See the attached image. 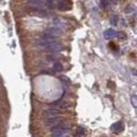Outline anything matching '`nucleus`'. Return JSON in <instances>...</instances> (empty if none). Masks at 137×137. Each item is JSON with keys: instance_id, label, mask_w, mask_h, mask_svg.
Listing matches in <instances>:
<instances>
[{"instance_id": "nucleus-4", "label": "nucleus", "mask_w": 137, "mask_h": 137, "mask_svg": "<svg viewBox=\"0 0 137 137\" xmlns=\"http://www.w3.org/2000/svg\"><path fill=\"white\" fill-rule=\"evenodd\" d=\"M49 106H51L52 109H56V110L60 111L61 110H68L69 108V105L67 104L66 102L63 101H55L49 104Z\"/></svg>"}, {"instance_id": "nucleus-11", "label": "nucleus", "mask_w": 137, "mask_h": 137, "mask_svg": "<svg viewBox=\"0 0 137 137\" xmlns=\"http://www.w3.org/2000/svg\"><path fill=\"white\" fill-rule=\"evenodd\" d=\"M53 69H54V70L56 72H58V73H60V72H62L63 70V65L60 63H58V62L54 63V65H53Z\"/></svg>"}, {"instance_id": "nucleus-14", "label": "nucleus", "mask_w": 137, "mask_h": 137, "mask_svg": "<svg viewBox=\"0 0 137 137\" xmlns=\"http://www.w3.org/2000/svg\"><path fill=\"white\" fill-rule=\"evenodd\" d=\"M116 37L118 38L120 40H124L125 39H126V35L124 34V33L118 32V33H117V36H116Z\"/></svg>"}, {"instance_id": "nucleus-9", "label": "nucleus", "mask_w": 137, "mask_h": 137, "mask_svg": "<svg viewBox=\"0 0 137 137\" xmlns=\"http://www.w3.org/2000/svg\"><path fill=\"white\" fill-rule=\"evenodd\" d=\"M27 4L30 5L33 8H40L42 7L44 4H46L45 1H38V0H32V1L27 2Z\"/></svg>"}, {"instance_id": "nucleus-8", "label": "nucleus", "mask_w": 137, "mask_h": 137, "mask_svg": "<svg viewBox=\"0 0 137 137\" xmlns=\"http://www.w3.org/2000/svg\"><path fill=\"white\" fill-rule=\"evenodd\" d=\"M62 122H63V118H61V117H55V118L48 119V121H47V125L52 128V127L56 126V125L61 124Z\"/></svg>"}, {"instance_id": "nucleus-3", "label": "nucleus", "mask_w": 137, "mask_h": 137, "mask_svg": "<svg viewBox=\"0 0 137 137\" xmlns=\"http://www.w3.org/2000/svg\"><path fill=\"white\" fill-rule=\"evenodd\" d=\"M70 128H57L52 131V137H69Z\"/></svg>"}, {"instance_id": "nucleus-5", "label": "nucleus", "mask_w": 137, "mask_h": 137, "mask_svg": "<svg viewBox=\"0 0 137 137\" xmlns=\"http://www.w3.org/2000/svg\"><path fill=\"white\" fill-rule=\"evenodd\" d=\"M61 111L58 110H56V109H48L47 111H46L44 112V117H46L48 119H52V118H55V117H59L61 115Z\"/></svg>"}, {"instance_id": "nucleus-13", "label": "nucleus", "mask_w": 137, "mask_h": 137, "mask_svg": "<svg viewBox=\"0 0 137 137\" xmlns=\"http://www.w3.org/2000/svg\"><path fill=\"white\" fill-rule=\"evenodd\" d=\"M59 79L62 81L63 82L66 83V84H70V80H69V78L65 76V75H61V76H59Z\"/></svg>"}, {"instance_id": "nucleus-17", "label": "nucleus", "mask_w": 137, "mask_h": 137, "mask_svg": "<svg viewBox=\"0 0 137 137\" xmlns=\"http://www.w3.org/2000/svg\"><path fill=\"white\" fill-rule=\"evenodd\" d=\"M111 4L110 1H100V6L102 8H106Z\"/></svg>"}, {"instance_id": "nucleus-16", "label": "nucleus", "mask_w": 137, "mask_h": 137, "mask_svg": "<svg viewBox=\"0 0 137 137\" xmlns=\"http://www.w3.org/2000/svg\"><path fill=\"white\" fill-rule=\"evenodd\" d=\"M117 16H113L111 18V21H110V22H111V25H113V26H115V25H117Z\"/></svg>"}, {"instance_id": "nucleus-2", "label": "nucleus", "mask_w": 137, "mask_h": 137, "mask_svg": "<svg viewBox=\"0 0 137 137\" xmlns=\"http://www.w3.org/2000/svg\"><path fill=\"white\" fill-rule=\"evenodd\" d=\"M63 49V46L62 44L56 42V41H52V43L47 45L46 46L44 47V50L46 52H59Z\"/></svg>"}, {"instance_id": "nucleus-12", "label": "nucleus", "mask_w": 137, "mask_h": 137, "mask_svg": "<svg viewBox=\"0 0 137 137\" xmlns=\"http://www.w3.org/2000/svg\"><path fill=\"white\" fill-rule=\"evenodd\" d=\"M130 101H131V104H132V105L134 106V107L136 108L137 107V96L135 94L133 95V96H131Z\"/></svg>"}, {"instance_id": "nucleus-1", "label": "nucleus", "mask_w": 137, "mask_h": 137, "mask_svg": "<svg viewBox=\"0 0 137 137\" xmlns=\"http://www.w3.org/2000/svg\"><path fill=\"white\" fill-rule=\"evenodd\" d=\"M63 34L62 29H59L58 27H52L47 28L43 33V39L45 40H54L56 38L60 37Z\"/></svg>"}, {"instance_id": "nucleus-7", "label": "nucleus", "mask_w": 137, "mask_h": 137, "mask_svg": "<svg viewBox=\"0 0 137 137\" xmlns=\"http://www.w3.org/2000/svg\"><path fill=\"white\" fill-rule=\"evenodd\" d=\"M117 36V31L113 28H109L104 32V37L105 40H111V39L115 38Z\"/></svg>"}, {"instance_id": "nucleus-10", "label": "nucleus", "mask_w": 137, "mask_h": 137, "mask_svg": "<svg viewBox=\"0 0 137 137\" xmlns=\"http://www.w3.org/2000/svg\"><path fill=\"white\" fill-rule=\"evenodd\" d=\"M57 7L60 10H67L70 9L69 7V4L66 1H58L57 2Z\"/></svg>"}, {"instance_id": "nucleus-6", "label": "nucleus", "mask_w": 137, "mask_h": 137, "mask_svg": "<svg viewBox=\"0 0 137 137\" xmlns=\"http://www.w3.org/2000/svg\"><path fill=\"white\" fill-rule=\"evenodd\" d=\"M111 129L112 130L114 133H120L124 129V126L122 122H117L111 125Z\"/></svg>"}, {"instance_id": "nucleus-15", "label": "nucleus", "mask_w": 137, "mask_h": 137, "mask_svg": "<svg viewBox=\"0 0 137 137\" xmlns=\"http://www.w3.org/2000/svg\"><path fill=\"white\" fill-rule=\"evenodd\" d=\"M76 135L79 136V137H82V136H84L85 135V133H84V129L82 128H79L77 129V132H76Z\"/></svg>"}]
</instances>
